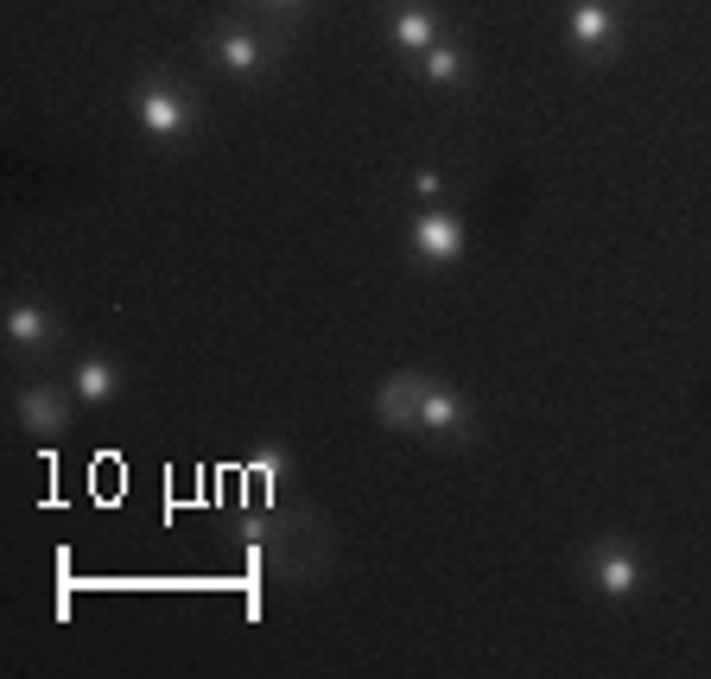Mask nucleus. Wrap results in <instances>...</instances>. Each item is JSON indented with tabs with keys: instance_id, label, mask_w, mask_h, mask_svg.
<instances>
[{
	"instance_id": "f257e3e1",
	"label": "nucleus",
	"mask_w": 711,
	"mask_h": 679,
	"mask_svg": "<svg viewBox=\"0 0 711 679\" xmlns=\"http://www.w3.org/2000/svg\"><path fill=\"white\" fill-rule=\"evenodd\" d=\"M413 254L420 261H432V267H445V261H457L464 254V229H457V216H445V210H426L420 223H413Z\"/></svg>"
},
{
	"instance_id": "f03ea898",
	"label": "nucleus",
	"mask_w": 711,
	"mask_h": 679,
	"mask_svg": "<svg viewBox=\"0 0 711 679\" xmlns=\"http://www.w3.org/2000/svg\"><path fill=\"white\" fill-rule=\"evenodd\" d=\"M420 394H426V381L420 375H394L375 394V420L381 426H420Z\"/></svg>"
},
{
	"instance_id": "7ed1b4c3",
	"label": "nucleus",
	"mask_w": 711,
	"mask_h": 679,
	"mask_svg": "<svg viewBox=\"0 0 711 679\" xmlns=\"http://www.w3.org/2000/svg\"><path fill=\"white\" fill-rule=\"evenodd\" d=\"M20 426H32L39 438H57V432L71 426L64 394H57V388H25V394H20Z\"/></svg>"
},
{
	"instance_id": "20e7f679",
	"label": "nucleus",
	"mask_w": 711,
	"mask_h": 679,
	"mask_svg": "<svg viewBox=\"0 0 711 679\" xmlns=\"http://www.w3.org/2000/svg\"><path fill=\"white\" fill-rule=\"evenodd\" d=\"M464 420H470V406L457 401L452 388L426 381V394H420V426H426V432H457Z\"/></svg>"
},
{
	"instance_id": "39448f33",
	"label": "nucleus",
	"mask_w": 711,
	"mask_h": 679,
	"mask_svg": "<svg viewBox=\"0 0 711 679\" xmlns=\"http://www.w3.org/2000/svg\"><path fill=\"white\" fill-rule=\"evenodd\" d=\"M140 127L159 134V140L178 134V127H184V102H178L172 89H140Z\"/></svg>"
},
{
	"instance_id": "423d86ee",
	"label": "nucleus",
	"mask_w": 711,
	"mask_h": 679,
	"mask_svg": "<svg viewBox=\"0 0 711 679\" xmlns=\"http://www.w3.org/2000/svg\"><path fill=\"white\" fill-rule=\"evenodd\" d=\"M597 591H604V597H629L635 591V553L629 547H604V553H597Z\"/></svg>"
},
{
	"instance_id": "0eeeda50",
	"label": "nucleus",
	"mask_w": 711,
	"mask_h": 679,
	"mask_svg": "<svg viewBox=\"0 0 711 679\" xmlns=\"http://www.w3.org/2000/svg\"><path fill=\"white\" fill-rule=\"evenodd\" d=\"M115 388H121V369H115L108 356H89V362L76 369V401H89V406H96V401H108Z\"/></svg>"
},
{
	"instance_id": "6e6552de",
	"label": "nucleus",
	"mask_w": 711,
	"mask_h": 679,
	"mask_svg": "<svg viewBox=\"0 0 711 679\" xmlns=\"http://www.w3.org/2000/svg\"><path fill=\"white\" fill-rule=\"evenodd\" d=\"M394 45L401 51H432L438 45V25H432L426 7H401V13H394Z\"/></svg>"
},
{
	"instance_id": "1a4fd4ad",
	"label": "nucleus",
	"mask_w": 711,
	"mask_h": 679,
	"mask_svg": "<svg viewBox=\"0 0 711 679\" xmlns=\"http://www.w3.org/2000/svg\"><path fill=\"white\" fill-rule=\"evenodd\" d=\"M609 32H616L609 7H597V0H579V7H572V39H579L584 51H597V45L609 39Z\"/></svg>"
},
{
	"instance_id": "9d476101",
	"label": "nucleus",
	"mask_w": 711,
	"mask_h": 679,
	"mask_svg": "<svg viewBox=\"0 0 711 679\" xmlns=\"http://www.w3.org/2000/svg\"><path fill=\"white\" fill-rule=\"evenodd\" d=\"M7 337L20 343V350H39L51 337V318L39 311V305H7Z\"/></svg>"
},
{
	"instance_id": "9b49d317",
	"label": "nucleus",
	"mask_w": 711,
	"mask_h": 679,
	"mask_svg": "<svg viewBox=\"0 0 711 679\" xmlns=\"http://www.w3.org/2000/svg\"><path fill=\"white\" fill-rule=\"evenodd\" d=\"M210 51H216V57H223V64H229L235 76H254V71H261V57H267V51L254 45L248 32H223V39H216Z\"/></svg>"
},
{
	"instance_id": "f8f14e48",
	"label": "nucleus",
	"mask_w": 711,
	"mask_h": 679,
	"mask_svg": "<svg viewBox=\"0 0 711 679\" xmlns=\"http://www.w3.org/2000/svg\"><path fill=\"white\" fill-rule=\"evenodd\" d=\"M420 57H426L432 83H457V76H464V51H452V45H432V51H420Z\"/></svg>"
},
{
	"instance_id": "ddd939ff",
	"label": "nucleus",
	"mask_w": 711,
	"mask_h": 679,
	"mask_svg": "<svg viewBox=\"0 0 711 679\" xmlns=\"http://www.w3.org/2000/svg\"><path fill=\"white\" fill-rule=\"evenodd\" d=\"M413 191H420V198H438L445 184H438V172H413Z\"/></svg>"
},
{
	"instance_id": "4468645a",
	"label": "nucleus",
	"mask_w": 711,
	"mask_h": 679,
	"mask_svg": "<svg viewBox=\"0 0 711 679\" xmlns=\"http://www.w3.org/2000/svg\"><path fill=\"white\" fill-rule=\"evenodd\" d=\"M267 7H299V0H267Z\"/></svg>"
}]
</instances>
